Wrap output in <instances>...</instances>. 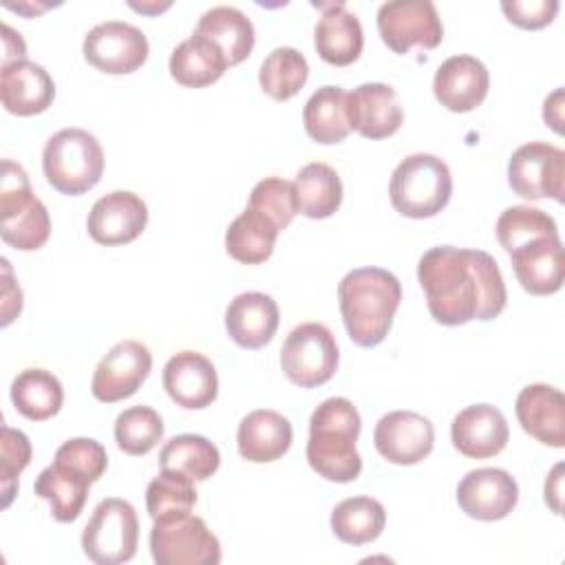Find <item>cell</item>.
<instances>
[{"label": "cell", "mask_w": 565, "mask_h": 565, "mask_svg": "<svg viewBox=\"0 0 565 565\" xmlns=\"http://www.w3.org/2000/svg\"><path fill=\"white\" fill-rule=\"evenodd\" d=\"M430 316L446 327L494 320L508 300L497 260L483 249L430 247L417 265Z\"/></svg>", "instance_id": "1"}, {"label": "cell", "mask_w": 565, "mask_h": 565, "mask_svg": "<svg viewBox=\"0 0 565 565\" xmlns=\"http://www.w3.org/2000/svg\"><path fill=\"white\" fill-rule=\"evenodd\" d=\"M338 300L349 338L369 349L388 335L402 300V285L388 269L358 267L340 280Z\"/></svg>", "instance_id": "2"}, {"label": "cell", "mask_w": 565, "mask_h": 565, "mask_svg": "<svg viewBox=\"0 0 565 565\" xmlns=\"http://www.w3.org/2000/svg\"><path fill=\"white\" fill-rule=\"evenodd\" d=\"M360 413L347 397L324 399L309 419L307 461L327 481L349 483L362 472L355 450L360 435Z\"/></svg>", "instance_id": "3"}, {"label": "cell", "mask_w": 565, "mask_h": 565, "mask_svg": "<svg viewBox=\"0 0 565 565\" xmlns=\"http://www.w3.org/2000/svg\"><path fill=\"white\" fill-rule=\"evenodd\" d=\"M46 181L62 194L77 196L95 188L104 172V150L84 128H62L42 152Z\"/></svg>", "instance_id": "4"}, {"label": "cell", "mask_w": 565, "mask_h": 565, "mask_svg": "<svg viewBox=\"0 0 565 565\" xmlns=\"http://www.w3.org/2000/svg\"><path fill=\"white\" fill-rule=\"evenodd\" d=\"M388 194L402 216L430 218L448 205L452 177L439 157L415 152L402 159L393 170Z\"/></svg>", "instance_id": "5"}, {"label": "cell", "mask_w": 565, "mask_h": 565, "mask_svg": "<svg viewBox=\"0 0 565 565\" xmlns=\"http://www.w3.org/2000/svg\"><path fill=\"white\" fill-rule=\"evenodd\" d=\"M0 234L20 252L40 249L51 234V218L44 203L33 196L24 168L11 159L2 161L0 183Z\"/></svg>", "instance_id": "6"}, {"label": "cell", "mask_w": 565, "mask_h": 565, "mask_svg": "<svg viewBox=\"0 0 565 565\" xmlns=\"http://www.w3.org/2000/svg\"><path fill=\"white\" fill-rule=\"evenodd\" d=\"M150 552L157 565H216L221 543L201 516L190 512L154 519Z\"/></svg>", "instance_id": "7"}, {"label": "cell", "mask_w": 565, "mask_h": 565, "mask_svg": "<svg viewBox=\"0 0 565 565\" xmlns=\"http://www.w3.org/2000/svg\"><path fill=\"white\" fill-rule=\"evenodd\" d=\"M139 521L135 508L117 497L104 499L82 532L84 554L97 565H119L135 556Z\"/></svg>", "instance_id": "8"}, {"label": "cell", "mask_w": 565, "mask_h": 565, "mask_svg": "<svg viewBox=\"0 0 565 565\" xmlns=\"http://www.w3.org/2000/svg\"><path fill=\"white\" fill-rule=\"evenodd\" d=\"M280 366L300 388H313L329 382L338 369V344L333 333L320 322L298 324L282 342Z\"/></svg>", "instance_id": "9"}, {"label": "cell", "mask_w": 565, "mask_h": 565, "mask_svg": "<svg viewBox=\"0 0 565 565\" xmlns=\"http://www.w3.org/2000/svg\"><path fill=\"white\" fill-rule=\"evenodd\" d=\"M508 183L514 194L536 201H565V152L547 141L519 146L508 161Z\"/></svg>", "instance_id": "10"}, {"label": "cell", "mask_w": 565, "mask_h": 565, "mask_svg": "<svg viewBox=\"0 0 565 565\" xmlns=\"http://www.w3.org/2000/svg\"><path fill=\"white\" fill-rule=\"evenodd\" d=\"M377 31L393 53H408L413 46L435 49L444 38L439 13L430 0H391L377 9Z\"/></svg>", "instance_id": "11"}, {"label": "cell", "mask_w": 565, "mask_h": 565, "mask_svg": "<svg viewBox=\"0 0 565 565\" xmlns=\"http://www.w3.org/2000/svg\"><path fill=\"white\" fill-rule=\"evenodd\" d=\"M82 51L86 62L97 71L126 75L146 62L148 40L141 29L121 20H108L86 33Z\"/></svg>", "instance_id": "12"}, {"label": "cell", "mask_w": 565, "mask_h": 565, "mask_svg": "<svg viewBox=\"0 0 565 565\" xmlns=\"http://www.w3.org/2000/svg\"><path fill=\"white\" fill-rule=\"evenodd\" d=\"M152 369V353L137 340L117 342L97 364L90 382L95 399L113 404L137 393Z\"/></svg>", "instance_id": "13"}, {"label": "cell", "mask_w": 565, "mask_h": 565, "mask_svg": "<svg viewBox=\"0 0 565 565\" xmlns=\"http://www.w3.org/2000/svg\"><path fill=\"white\" fill-rule=\"evenodd\" d=\"M377 452L397 466H413L430 455L435 428L428 417L413 411H391L380 417L373 430Z\"/></svg>", "instance_id": "14"}, {"label": "cell", "mask_w": 565, "mask_h": 565, "mask_svg": "<svg viewBox=\"0 0 565 565\" xmlns=\"http://www.w3.org/2000/svg\"><path fill=\"white\" fill-rule=\"evenodd\" d=\"M519 501V486L508 470L477 468L466 472L457 486L461 512L477 521L505 519Z\"/></svg>", "instance_id": "15"}, {"label": "cell", "mask_w": 565, "mask_h": 565, "mask_svg": "<svg viewBox=\"0 0 565 565\" xmlns=\"http://www.w3.org/2000/svg\"><path fill=\"white\" fill-rule=\"evenodd\" d=\"M148 223V207L135 192L115 190L97 199L88 212V234L95 243L113 247L135 241Z\"/></svg>", "instance_id": "16"}, {"label": "cell", "mask_w": 565, "mask_h": 565, "mask_svg": "<svg viewBox=\"0 0 565 565\" xmlns=\"http://www.w3.org/2000/svg\"><path fill=\"white\" fill-rule=\"evenodd\" d=\"M516 280L527 294L550 296L563 287L565 256L558 234L532 238L510 252Z\"/></svg>", "instance_id": "17"}, {"label": "cell", "mask_w": 565, "mask_h": 565, "mask_svg": "<svg viewBox=\"0 0 565 565\" xmlns=\"http://www.w3.org/2000/svg\"><path fill=\"white\" fill-rule=\"evenodd\" d=\"M450 439L463 457L488 459L505 448L510 428L497 406L472 404L455 415L450 424Z\"/></svg>", "instance_id": "18"}, {"label": "cell", "mask_w": 565, "mask_h": 565, "mask_svg": "<svg viewBox=\"0 0 565 565\" xmlns=\"http://www.w3.org/2000/svg\"><path fill=\"white\" fill-rule=\"evenodd\" d=\"M163 388L174 404L199 411L216 399L218 375L205 355L179 351L163 366Z\"/></svg>", "instance_id": "19"}, {"label": "cell", "mask_w": 565, "mask_h": 565, "mask_svg": "<svg viewBox=\"0 0 565 565\" xmlns=\"http://www.w3.org/2000/svg\"><path fill=\"white\" fill-rule=\"evenodd\" d=\"M490 75L481 60L472 55H452L439 64L433 93L437 102L452 113L475 110L488 95Z\"/></svg>", "instance_id": "20"}, {"label": "cell", "mask_w": 565, "mask_h": 565, "mask_svg": "<svg viewBox=\"0 0 565 565\" xmlns=\"http://www.w3.org/2000/svg\"><path fill=\"white\" fill-rule=\"evenodd\" d=\"M514 411L530 437L552 448L565 446V397L556 386L527 384L521 388Z\"/></svg>", "instance_id": "21"}, {"label": "cell", "mask_w": 565, "mask_h": 565, "mask_svg": "<svg viewBox=\"0 0 565 565\" xmlns=\"http://www.w3.org/2000/svg\"><path fill=\"white\" fill-rule=\"evenodd\" d=\"M349 119L351 130H358L366 139L395 135L404 121L395 88L382 82L360 84L349 93Z\"/></svg>", "instance_id": "22"}, {"label": "cell", "mask_w": 565, "mask_h": 565, "mask_svg": "<svg viewBox=\"0 0 565 565\" xmlns=\"http://www.w3.org/2000/svg\"><path fill=\"white\" fill-rule=\"evenodd\" d=\"M53 97L55 84L44 66L22 60L0 68V99L11 115L31 117L44 113Z\"/></svg>", "instance_id": "23"}, {"label": "cell", "mask_w": 565, "mask_h": 565, "mask_svg": "<svg viewBox=\"0 0 565 565\" xmlns=\"http://www.w3.org/2000/svg\"><path fill=\"white\" fill-rule=\"evenodd\" d=\"M280 311L271 296L260 291L238 294L225 309V329L243 349L265 347L278 329Z\"/></svg>", "instance_id": "24"}, {"label": "cell", "mask_w": 565, "mask_h": 565, "mask_svg": "<svg viewBox=\"0 0 565 565\" xmlns=\"http://www.w3.org/2000/svg\"><path fill=\"white\" fill-rule=\"evenodd\" d=\"M322 15L313 29V44L318 55L333 66L353 64L364 46L362 24L344 2L322 4Z\"/></svg>", "instance_id": "25"}, {"label": "cell", "mask_w": 565, "mask_h": 565, "mask_svg": "<svg viewBox=\"0 0 565 565\" xmlns=\"http://www.w3.org/2000/svg\"><path fill=\"white\" fill-rule=\"evenodd\" d=\"M294 439L291 424L285 415L258 408L245 415L238 424L236 444L243 459L252 463H269L280 459Z\"/></svg>", "instance_id": "26"}, {"label": "cell", "mask_w": 565, "mask_h": 565, "mask_svg": "<svg viewBox=\"0 0 565 565\" xmlns=\"http://www.w3.org/2000/svg\"><path fill=\"white\" fill-rule=\"evenodd\" d=\"M196 35L214 42L225 55L227 66L241 64L254 49V24L252 20L236 7H212L207 9L194 29Z\"/></svg>", "instance_id": "27"}, {"label": "cell", "mask_w": 565, "mask_h": 565, "mask_svg": "<svg viewBox=\"0 0 565 565\" xmlns=\"http://www.w3.org/2000/svg\"><path fill=\"white\" fill-rule=\"evenodd\" d=\"M90 479L82 472L53 461L35 479V494L51 503V514L60 523H73L88 499Z\"/></svg>", "instance_id": "28"}, {"label": "cell", "mask_w": 565, "mask_h": 565, "mask_svg": "<svg viewBox=\"0 0 565 565\" xmlns=\"http://www.w3.org/2000/svg\"><path fill=\"white\" fill-rule=\"evenodd\" d=\"M307 135L318 143H340L351 132L349 93L340 86L318 88L302 108Z\"/></svg>", "instance_id": "29"}, {"label": "cell", "mask_w": 565, "mask_h": 565, "mask_svg": "<svg viewBox=\"0 0 565 565\" xmlns=\"http://www.w3.org/2000/svg\"><path fill=\"white\" fill-rule=\"evenodd\" d=\"M227 68L221 49L203 35L192 33L170 55V75L185 88H203L214 84Z\"/></svg>", "instance_id": "30"}, {"label": "cell", "mask_w": 565, "mask_h": 565, "mask_svg": "<svg viewBox=\"0 0 565 565\" xmlns=\"http://www.w3.org/2000/svg\"><path fill=\"white\" fill-rule=\"evenodd\" d=\"M276 223L254 207H245L225 232V249L227 254L243 265L265 263L278 238Z\"/></svg>", "instance_id": "31"}, {"label": "cell", "mask_w": 565, "mask_h": 565, "mask_svg": "<svg viewBox=\"0 0 565 565\" xmlns=\"http://www.w3.org/2000/svg\"><path fill=\"white\" fill-rule=\"evenodd\" d=\"M294 192L298 212L309 218H329L342 203V181L338 172L322 161L307 163L298 170Z\"/></svg>", "instance_id": "32"}, {"label": "cell", "mask_w": 565, "mask_h": 565, "mask_svg": "<svg viewBox=\"0 0 565 565\" xmlns=\"http://www.w3.org/2000/svg\"><path fill=\"white\" fill-rule=\"evenodd\" d=\"M11 402L26 419L44 422L62 408L64 391L51 371L24 369L11 382Z\"/></svg>", "instance_id": "33"}, {"label": "cell", "mask_w": 565, "mask_h": 565, "mask_svg": "<svg viewBox=\"0 0 565 565\" xmlns=\"http://www.w3.org/2000/svg\"><path fill=\"white\" fill-rule=\"evenodd\" d=\"M386 525V510L373 497H351L340 501L331 512L333 534L349 545L375 541Z\"/></svg>", "instance_id": "34"}, {"label": "cell", "mask_w": 565, "mask_h": 565, "mask_svg": "<svg viewBox=\"0 0 565 565\" xmlns=\"http://www.w3.org/2000/svg\"><path fill=\"white\" fill-rule=\"evenodd\" d=\"M159 466L183 472L194 481H205L218 470L221 455L207 437L185 433L166 441L159 452Z\"/></svg>", "instance_id": "35"}, {"label": "cell", "mask_w": 565, "mask_h": 565, "mask_svg": "<svg viewBox=\"0 0 565 565\" xmlns=\"http://www.w3.org/2000/svg\"><path fill=\"white\" fill-rule=\"evenodd\" d=\"M309 77L305 55L294 46H276L260 64L258 84L276 102H287L300 93Z\"/></svg>", "instance_id": "36"}, {"label": "cell", "mask_w": 565, "mask_h": 565, "mask_svg": "<svg viewBox=\"0 0 565 565\" xmlns=\"http://www.w3.org/2000/svg\"><path fill=\"white\" fill-rule=\"evenodd\" d=\"M194 503H196L194 479H190L183 472L161 468V472L148 483L146 508L152 521L161 516L185 514L194 508Z\"/></svg>", "instance_id": "37"}, {"label": "cell", "mask_w": 565, "mask_h": 565, "mask_svg": "<svg viewBox=\"0 0 565 565\" xmlns=\"http://www.w3.org/2000/svg\"><path fill=\"white\" fill-rule=\"evenodd\" d=\"M163 437V422L150 406H130L115 419V441L126 455H146Z\"/></svg>", "instance_id": "38"}, {"label": "cell", "mask_w": 565, "mask_h": 565, "mask_svg": "<svg viewBox=\"0 0 565 565\" xmlns=\"http://www.w3.org/2000/svg\"><path fill=\"white\" fill-rule=\"evenodd\" d=\"M494 230H497V238L505 252H512L514 247H519L532 238L558 234L556 221L547 212H543L539 207H530V205H512V207L503 210Z\"/></svg>", "instance_id": "39"}, {"label": "cell", "mask_w": 565, "mask_h": 565, "mask_svg": "<svg viewBox=\"0 0 565 565\" xmlns=\"http://www.w3.org/2000/svg\"><path fill=\"white\" fill-rule=\"evenodd\" d=\"M249 207L269 216L278 230H285L298 212L294 183L285 181L280 177H267V179L258 181L252 188Z\"/></svg>", "instance_id": "40"}, {"label": "cell", "mask_w": 565, "mask_h": 565, "mask_svg": "<svg viewBox=\"0 0 565 565\" xmlns=\"http://www.w3.org/2000/svg\"><path fill=\"white\" fill-rule=\"evenodd\" d=\"M31 461V441L22 430L2 426L0 430V486H2V508H9L15 490L18 477Z\"/></svg>", "instance_id": "41"}, {"label": "cell", "mask_w": 565, "mask_h": 565, "mask_svg": "<svg viewBox=\"0 0 565 565\" xmlns=\"http://www.w3.org/2000/svg\"><path fill=\"white\" fill-rule=\"evenodd\" d=\"M53 461H60V463L82 472L84 477L90 479V483L99 481L108 468V455H106L104 446L90 437H75V439L64 441L57 448Z\"/></svg>", "instance_id": "42"}, {"label": "cell", "mask_w": 565, "mask_h": 565, "mask_svg": "<svg viewBox=\"0 0 565 565\" xmlns=\"http://www.w3.org/2000/svg\"><path fill=\"white\" fill-rule=\"evenodd\" d=\"M501 9L505 18L521 29H543L554 20L558 11V2L556 0H512V2L503 0Z\"/></svg>", "instance_id": "43"}, {"label": "cell", "mask_w": 565, "mask_h": 565, "mask_svg": "<svg viewBox=\"0 0 565 565\" xmlns=\"http://www.w3.org/2000/svg\"><path fill=\"white\" fill-rule=\"evenodd\" d=\"M4 265V289H2V327H7L22 309V291L18 285H13L11 280V269H9V260L2 258Z\"/></svg>", "instance_id": "44"}, {"label": "cell", "mask_w": 565, "mask_h": 565, "mask_svg": "<svg viewBox=\"0 0 565 565\" xmlns=\"http://www.w3.org/2000/svg\"><path fill=\"white\" fill-rule=\"evenodd\" d=\"M26 60V44L18 31L2 24V66Z\"/></svg>", "instance_id": "45"}, {"label": "cell", "mask_w": 565, "mask_h": 565, "mask_svg": "<svg viewBox=\"0 0 565 565\" xmlns=\"http://www.w3.org/2000/svg\"><path fill=\"white\" fill-rule=\"evenodd\" d=\"M563 88H556L543 104V119L556 130L561 132V124H563Z\"/></svg>", "instance_id": "46"}, {"label": "cell", "mask_w": 565, "mask_h": 565, "mask_svg": "<svg viewBox=\"0 0 565 565\" xmlns=\"http://www.w3.org/2000/svg\"><path fill=\"white\" fill-rule=\"evenodd\" d=\"M561 472H563V463H556L550 472V477L545 479V503H550V508L558 514L561 512Z\"/></svg>", "instance_id": "47"}, {"label": "cell", "mask_w": 565, "mask_h": 565, "mask_svg": "<svg viewBox=\"0 0 565 565\" xmlns=\"http://www.w3.org/2000/svg\"><path fill=\"white\" fill-rule=\"evenodd\" d=\"M130 7L132 9H137V11H141V13H159V11H163V9H168L170 7V2H163V4H137V2H130Z\"/></svg>", "instance_id": "48"}]
</instances>
